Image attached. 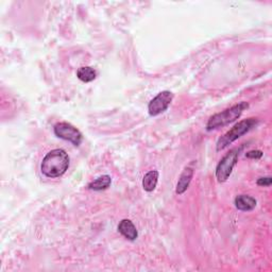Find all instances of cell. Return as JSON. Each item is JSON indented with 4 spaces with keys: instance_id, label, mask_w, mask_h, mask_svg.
Here are the masks:
<instances>
[{
    "instance_id": "52a82bcc",
    "label": "cell",
    "mask_w": 272,
    "mask_h": 272,
    "mask_svg": "<svg viewBox=\"0 0 272 272\" xmlns=\"http://www.w3.org/2000/svg\"><path fill=\"white\" fill-rule=\"evenodd\" d=\"M193 175H194V169L192 167H186L184 170H183V172L181 173L179 178L178 184H176V189H175L176 194L182 195L186 192L190 182H192Z\"/></svg>"
},
{
    "instance_id": "4fadbf2b",
    "label": "cell",
    "mask_w": 272,
    "mask_h": 272,
    "mask_svg": "<svg viewBox=\"0 0 272 272\" xmlns=\"http://www.w3.org/2000/svg\"><path fill=\"white\" fill-rule=\"evenodd\" d=\"M262 156H263V152L261 150H252V151H249L246 153V158H249V159L258 160V159H261Z\"/></svg>"
},
{
    "instance_id": "6da1fadb",
    "label": "cell",
    "mask_w": 272,
    "mask_h": 272,
    "mask_svg": "<svg viewBox=\"0 0 272 272\" xmlns=\"http://www.w3.org/2000/svg\"><path fill=\"white\" fill-rule=\"evenodd\" d=\"M69 167V156L62 149H54L45 155L40 170L47 178L56 179L62 176Z\"/></svg>"
},
{
    "instance_id": "7a4b0ae2",
    "label": "cell",
    "mask_w": 272,
    "mask_h": 272,
    "mask_svg": "<svg viewBox=\"0 0 272 272\" xmlns=\"http://www.w3.org/2000/svg\"><path fill=\"white\" fill-rule=\"evenodd\" d=\"M248 107H249V104L247 102L242 101L240 103L233 105L232 107L227 108L226 111L213 115V116L207 121L206 130L207 131L216 130V129H219L231 124V122H233L236 119L239 118L243 111L247 110Z\"/></svg>"
},
{
    "instance_id": "277c9868",
    "label": "cell",
    "mask_w": 272,
    "mask_h": 272,
    "mask_svg": "<svg viewBox=\"0 0 272 272\" xmlns=\"http://www.w3.org/2000/svg\"><path fill=\"white\" fill-rule=\"evenodd\" d=\"M243 146L239 148H234L232 150H230L229 153L223 156L221 161L218 163L216 168V178L219 182H226L231 173L233 171V168L235 167L236 163L238 161V156H239V152L242 150Z\"/></svg>"
},
{
    "instance_id": "5bb4252c",
    "label": "cell",
    "mask_w": 272,
    "mask_h": 272,
    "mask_svg": "<svg viewBox=\"0 0 272 272\" xmlns=\"http://www.w3.org/2000/svg\"><path fill=\"white\" fill-rule=\"evenodd\" d=\"M258 186H270L271 185V178L270 176H266V178H261L257 180Z\"/></svg>"
},
{
    "instance_id": "9c48e42d",
    "label": "cell",
    "mask_w": 272,
    "mask_h": 272,
    "mask_svg": "<svg viewBox=\"0 0 272 272\" xmlns=\"http://www.w3.org/2000/svg\"><path fill=\"white\" fill-rule=\"evenodd\" d=\"M256 204L257 201L253 197L248 195H240L235 198V206L242 212H249V210L254 209Z\"/></svg>"
},
{
    "instance_id": "30bf717a",
    "label": "cell",
    "mask_w": 272,
    "mask_h": 272,
    "mask_svg": "<svg viewBox=\"0 0 272 272\" xmlns=\"http://www.w3.org/2000/svg\"><path fill=\"white\" fill-rule=\"evenodd\" d=\"M159 181V172L156 170H151L145 174L144 179H142V187L148 193H151L155 189L156 184Z\"/></svg>"
},
{
    "instance_id": "8fae6325",
    "label": "cell",
    "mask_w": 272,
    "mask_h": 272,
    "mask_svg": "<svg viewBox=\"0 0 272 272\" xmlns=\"http://www.w3.org/2000/svg\"><path fill=\"white\" fill-rule=\"evenodd\" d=\"M111 183H112L111 176L107 175V174H104V175L99 176V178H97L96 180H94L93 182H91L90 184H88V188L92 189V190H97V192H99V190L106 189L108 186L111 185Z\"/></svg>"
},
{
    "instance_id": "ba28073f",
    "label": "cell",
    "mask_w": 272,
    "mask_h": 272,
    "mask_svg": "<svg viewBox=\"0 0 272 272\" xmlns=\"http://www.w3.org/2000/svg\"><path fill=\"white\" fill-rule=\"evenodd\" d=\"M118 231L122 236H125L129 240H135L138 236L137 230H136L133 222L129 219H124L120 221V223L118 224Z\"/></svg>"
},
{
    "instance_id": "5b68a950",
    "label": "cell",
    "mask_w": 272,
    "mask_h": 272,
    "mask_svg": "<svg viewBox=\"0 0 272 272\" xmlns=\"http://www.w3.org/2000/svg\"><path fill=\"white\" fill-rule=\"evenodd\" d=\"M53 131L58 137L70 141L76 147L80 146L81 142H82V133L68 122H59L54 126Z\"/></svg>"
},
{
    "instance_id": "7c38bea8",
    "label": "cell",
    "mask_w": 272,
    "mask_h": 272,
    "mask_svg": "<svg viewBox=\"0 0 272 272\" xmlns=\"http://www.w3.org/2000/svg\"><path fill=\"white\" fill-rule=\"evenodd\" d=\"M77 77L82 81V82L88 83L92 82L97 77V71L94 69L93 67L90 66H85V67H81L77 71Z\"/></svg>"
},
{
    "instance_id": "3957f363",
    "label": "cell",
    "mask_w": 272,
    "mask_h": 272,
    "mask_svg": "<svg viewBox=\"0 0 272 272\" xmlns=\"http://www.w3.org/2000/svg\"><path fill=\"white\" fill-rule=\"evenodd\" d=\"M257 125H258L257 118H248L239 121L238 124H236L232 129H231L230 131H228L226 134H224L222 137H220L218 141H217V150L218 151L223 150L224 148H227L236 139L240 138L242 135L247 134Z\"/></svg>"
},
{
    "instance_id": "8992f818",
    "label": "cell",
    "mask_w": 272,
    "mask_h": 272,
    "mask_svg": "<svg viewBox=\"0 0 272 272\" xmlns=\"http://www.w3.org/2000/svg\"><path fill=\"white\" fill-rule=\"evenodd\" d=\"M173 99V94L169 91L161 92L158 96L154 97L148 105V111L151 116H158V115L164 113L169 107Z\"/></svg>"
}]
</instances>
